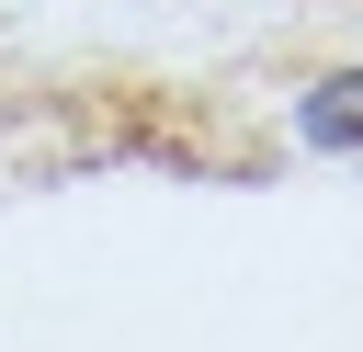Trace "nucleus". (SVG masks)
<instances>
[{"label":"nucleus","instance_id":"obj_1","mask_svg":"<svg viewBox=\"0 0 363 352\" xmlns=\"http://www.w3.org/2000/svg\"><path fill=\"white\" fill-rule=\"evenodd\" d=\"M295 136H306V148H329V159H363V68L318 79V91L295 102Z\"/></svg>","mask_w":363,"mask_h":352}]
</instances>
